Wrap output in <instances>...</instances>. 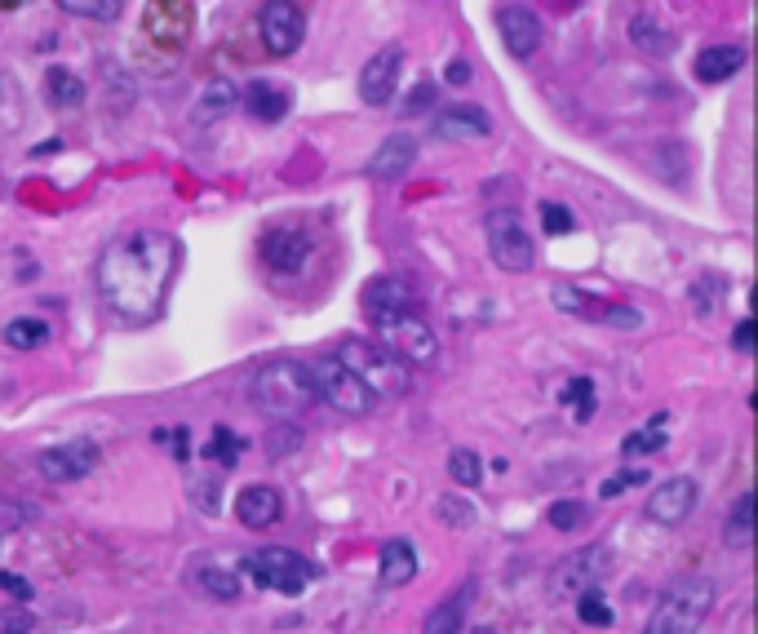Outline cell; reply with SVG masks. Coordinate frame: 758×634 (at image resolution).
<instances>
[{
	"label": "cell",
	"mask_w": 758,
	"mask_h": 634,
	"mask_svg": "<svg viewBox=\"0 0 758 634\" xmlns=\"http://www.w3.org/2000/svg\"><path fill=\"white\" fill-rule=\"evenodd\" d=\"M178 271V240L169 231H133L102 249L94 284L111 320L147 324L160 315Z\"/></svg>",
	"instance_id": "cell-1"
},
{
	"label": "cell",
	"mask_w": 758,
	"mask_h": 634,
	"mask_svg": "<svg viewBox=\"0 0 758 634\" xmlns=\"http://www.w3.org/2000/svg\"><path fill=\"white\" fill-rule=\"evenodd\" d=\"M249 400H253V408H262L266 417H275V422H293V417H302L306 408L315 404L311 368L297 360H275V364L258 368L249 382Z\"/></svg>",
	"instance_id": "cell-2"
},
{
	"label": "cell",
	"mask_w": 758,
	"mask_h": 634,
	"mask_svg": "<svg viewBox=\"0 0 758 634\" xmlns=\"http://www.w3.org/2000/svg\"><path fill=\"white\" fill-rule=\"evenodd\" d=\"M714 595H719V586H714L710 577L674 581V586L657 599V608H652L643 634H696L701 630V621L710 617Z\"/></svg>",
	"instance_id": "cell-3"
},
{
	"label": "cell",
	"mask_w": 758,
	"mask_h": 634,
	"mask_svg": "<svg viewBox=\"0 0 758 634\" xmlns=\"http://www.w3.org/2000/svg\"><path fill=\"white\" fill-rule=\"evenodd\" d=\"M337 364H342L346 373L360 377L373 400H377V395H404V391H408V373H404V364H399L391 351H382L377 342H360V337H346V342L337 346Z\"/></svg>",
	"instance_id": "cell-4"
},
{
	"label": "cell",
	"mask_w": 758,
	"mask_h": 634,
	"mask_svg": "<svg viewBox=\"0 0 758 634\" xmlns=\"http://www.w3.org/2000/svg\"><path fill=\"white\" fill-rule=\"evenodd\" d=\"M244 572H249L262 590H275V595H302L315 581V564L289 546H262V550H253V555H244Z\"/></svg>",
	"instance_id": "cell-5"
},
{
	"label": "cell",
	"mask_w": 758,
	"mask_h": 634,
	"mask_svg": "<svg viewBox=\"0 0 758 634\" xmlns=\"http://www.w3.org/2000/svg\"><path fill=\"white\" fill-rule=\"evenodd\" d=\"M608 572H612V550L603 546V541H594V546L572 550L568 559H559V564L550 568L546 586L555 599H577V595H590Z\"/></svg>",
	"instance_id": "cell-6"
},
{
	"label": "cell",
	"mask_w": 758,
	"mask_h": 634,
	"mask_svg": "<svg viewBox=\"0 0 758 634\" xmlns=\"http://www.w3.org/2000/svg\"><path fill=\"white\" fill-rule=\"evenodd\" d=\"M311 368V382H315V400H324L333 408V413H342V417H364L368 408H373L377 400L368 395V386L360 382L355 373H346L337 360H315V364H306Z\"/></svg>",
	"instance_id": "cell-7"
},
{
	"label": "cell",
	"mask_w": 758,
	"mask_h": 634,
	"mask_svg": "<svg viewBox=\"0 0 758 634\" xmlns=\"http://www.w3.org/2000/svg\"><path fill=\"white\" fill-rule=\"evenodd\" d=\"M555 306L572 320H590V324H608V329H643V311L626 302H603L594 293L577 289V284H555Z\"/></svg>",
	"instance_id": "cell-8"
},
{
	"label": "cell",
	"mask_w": 758,
	"mask_h": 634,
	"mask_svg": "<svg viewBox=\"0 0 758 634\" xmlns=\"http://www.w3.org/2000/svg\"><path fill=\"white\" fill-rule=\"evenodd\" d=\"M488 253H493V262L501 271H510V275L528 271L532 262H537V244H532V235L524 231V222H519L515 213H506V209L488 213Z\"/></svg>",
	"instance_id": "cell-9"
},
{
	"label": "cell",
	"mask_w": 758,
	"mask_h": 634,
	"mask_svg": "<svg viewBox=\"0 0 758 634\" xmlns=\"http://www.w3.org/2000/svg\"><path fill=\"white\" fill-rule=\"evenodd\" d=\"M377 337H382V351H391L399 364H430L439 351L435 333L422 315H395V320H377Z\"/></svg>",
	"instance_id": "cell-10"
},
{
	"label": "cell",
	"mask_w": 758,
	"mask_h": 634,
	"mask_svg": "<svg viewBox=\"0 0 758 634\" xmlns=\"http://www.w3.org/2000/svg\"><path fill=\"white\" fill-rule=\"evenodd\" d=\"M696 501H701V488H696L692 475H670L665 484H657L648 493V506H643V515L652 519V524L661 528H674L683 524V519L696 510Z\"/></svg>",
	"instance_id": "cell-11"
},
{
	"label": "cell",
	"mask_w": 758,
	"mask_h": 634,
	"mask_svg": "<svg viewBox=\"0 0 758 634\" xmlns=\"http://www.w3.org/2000/svg\"><path fill=\"white\" fill-rule=\"evenodd\" d=\"M258 32H262V45L271 49L275 58H289V54H297V45H302V36H306V18L297 5L271 0L258 14Z\"/></svg>",
	"instance_id": "cell-12"
},
{
	"label": "cell",
	"mask_w": 758,
	"mask_h": 634,
	"mask_svg": "<svg viewBox=\"0 0 758 634\" xmlns=\"http://www.w3.org/2000/svg\"><path fill=\"white\" fill-rule=\"evenodd\" d=\"M98 444L94 439H71V444H58V448H45V453L36 457L40 475L49 479V484H71V479H85L89 470L98 466Z\"/></svg>",
	"instance_id": "cell-13"
},
{
	"label": "cell",
	"mask_w": 758,
	"mask_h": 634,
	"mask_svg": "<svg viewBox=\"0 0 758 634\" xmlns=\"http://www.w3.org/2000/svg\"><path fill=\"white\" fill-rule=\"evenodd\" d=\"M368 320H395V315H413L417 311V289L408 280H399V275H377V280L364 284L360 293Z\"/></svg>",
	"instance_id": "cell-14"
},
{
	"label": "cell",
	"mask_w": 758,
	"mask_h": 634,
	"mask_svg": "<svg viewBox=\"0 0 758 634\" xmlns=\"http://www.w3.org/2000/svg\"><path fill=\"white\" fill-rule=\"evenodd\" d=\"M399 67H404V49H399V45L377 49V54L364 63V71H360V98L368 102V107H386V102L395 98Z\"/></svg>",
	"instance_id": "cell-15"
},
{
	"label": "cell",
	"mask_w": 758,
	"mask_h": 634,
	"mask_svg": "<svg viewBox=\"0 0 758 634\" xmlns=\"http://www.w3.org/2000/svg\"><path fill=\"white\" fill-rule=\"evenodd\" d=\"M497 27H501V40H506L510 58H532L541 45V18L532 14L528 5H501L497 9Z\"/></svg>",
	"instance_id": "cell-16"
},
{
	"label": "cell",
	"mask_w": 758,
	"mask_h": 634,
	"mask_svg": "<svg viewBox=\"0 0 758 634\" xmlns=\"http://www.w3.org/2000/svg\"><path fill=\"white\" fill-rule=\"evenodd\" d=\"M306 258H311V240H306L302 231H293V227H271V231L262 235V262H266L271 271L293 275V271L306 267Z\"/></svg>",
	"instance_id": "cell-17"
},
{
	"label": "cell",
	"mask_w": 758,
	"mask_h": 634,
	"mask_svg": "<svg viewBox=\"0 0 758 634\" xmlns=\"http://www.w3.org/2000/svg\"><path fill=\"white\" fill-rule=\"evenodd\" d=\"M280 515H284V497L271 484H244L240 497H235V519L244 528H271L280 524Z\"/></svg>",
	"instance_id": "cell-18"
},
{
	"label": "cell",
	"mask_w": 758,
	"mask_h": 634,
	"mask_svg": "<svg viewBox=\"0 0 758 634\" xmlns=\"http://www.w3.org/2000/svg\"><path fill=\"white\" fill-rule=\"evenodd\" d=\"M413 160H417V138L413 134H391L382 147L373 151L368 173H373L377 182H399L408 169H413Z\"/></svg>",
	"instance_id": "cell-19"
},
{
	"label": "cell",
	"mask_w": 758,
	"mask_h": 634,
	"mask_svg": "<svg viewBox=\"0 0 758 634\" xmlns=\"http://www.w3.org/2000/svg\"><path fill=\"white\" fill-rule=\"evenodd\" d=\"M435 134L448 142H475V138L493 134V120L479 107H444V111H435Z\"/></svg>",
	"instance_id": "cell-20"
},
{
	"label": "cell",
	"mask_w": 758,
	"mask_h": 634,
	"mask_svg": "<svg viewBox=\"0 0 758 634\" xmlns=\"http://www.w3.org/2000/svg\"><path fill=\"white\" fill-rule=\"evenodd\" d=\"M741 67H745V49L727 40V45H705L701 54H696L692 76L701 80V85H723V80H732Z\"/></svg>",
	"instance_id": "cell-21"
},
{
	"label": "cell",
	"mask_w": 758,
	"mask_h": 634,
	"mask_svg": "<svg viewBox=\"0 0 758 634\" xmlns=\"http://www.w3.org/2000/svg\"><path fill=\"white\" fill-rule=\"evenodd\" d=\"M240 102L253 120H262V125H275V120L289 116V89L275 85V80H253Z\"/></svg>",
	"instance_id": "cell-22"
},
{
	"label": "cell",
	"mask_w": 758,
	"mask_h": 634,
	"mask_svg": "<svg viewBox=\"0 0 758 634\" xmlns=\"http://www.w3.org/2000/svg\"><path fill=\"white\" fill-rule=\"evenodd\" d=\"M377 564H382V586H386V590L408 586V581L417 577V550H413V541L391 537V541L382 546V555H377Z\"/></svg>",
	"instance_id": "cell-23"
},
{
	"label": "cell",
	"mask_w": 758,
	"mask_h": 634,
	"mask_svg": "<svg viewBox=\"0 0 758 634\" xmlns=\"http://www.w3.org/2000/svg\"><path fill=\"white\" fill-rule=\"evenodd\" d=\"M630 40H634V49H643V54H652V58H670L674 45H679V36H674L665 23H657L652 14L630 18Z\"/></svg>",
	"instance_id": "cell-24"
},
{
	"label": "cell",
	"mask_w": 758,
	"mask_h": 634,
	"mask_svg": "<svg viewBox=\"0 0 758 634\" xmlns=\"http://www.w3.org/2000/svg\"><path fill=\"white\" fill-rule=\"evenodd\" d=\"M45 102L49 107H58V111L80 107V102H85V80L71 76L67 67H49L45 71Z\"/></svg>",
	"instance_id": "cell-25"
},
{
	"label": "cell",
	"mask_w": 758,
	"mask_h": 634,
	"mask_svg": "<svg viewBox=\"0 0 758 634\" xmlns=\"http://www.w3.org/2000/svg\"><path fill=\"white\" fill-rule=\"evenodd\" d=\"M750 541H754V497L741 493L732 506V519L723 524V546L727 550H750Z\"/></svg>",
	"instance_id": "cell-26"
},
{
	"label": "cell",
	"mask_w": 758,
	"mask_h": 634,
	"mask_svg": "<svg viewBox=\"0 0 758 634\" xmlns=\"http://www.w3.org/2000/svg\"><path fill=\"white\" fill-rule=\"evenodd\" d=\"M462 603H466V590H457L453 599H444L439 608H430L422 634H457L462 630Z\"/></svg>",
	"instance_id": "cell-27"
},
{
	"label": "cell",
	"mask_w": 758,
	"mask_h": 634,
	"mask_svg": "<svg viewBox=\"0 0 758 634\" xmlns=\"http://www.w3.org/2000/svg\"><path fill=\"white\" fill-rule=\"evenodd\" d=\"M435 515H439V524H448V528H470V524H479V510H475V501H466V497H457V493H444L435 501Z\"/></svg>",
	"instance_id": "cell-28"
},
{
	"label": "cell",
	"mask_w": 758,
	"mask_h": 634,
	"mask_svg": "<svg viewBox=\"0 0 758 634\" xmlns=\"http://www.w3.org/2000/svg\"><path fill=\"white\" fill-rule=\"evenodd\" d=\"M49 342V324L45 320H14L5 324V346L14 351H36V346Z\"/></svg>",
	"instance_id": "cell-29"
},
{
	"label": "cell",
	"mask_w": 758,
	"mask_h": 634,
	"mask_svg": "<svg viewBox=\"0 0 758 634\" xmlns=\"http://www.w3.org/2000/svg\"><path fill=\"white\" fill-rule=\"evenodd\" d=\"M235 102H240V94H235L227 80H213V85H204V98H200V107H196V120L222 116V111H231Z\"/></svg>",
	"instance_id": "cell-30"
},
{
	"label": "cell",
	"mask_w": 758,
	"mask_h": 634,
	"mask_svg": "<svg viewBox=\"0 0 758 634\" xmlns=\"http://www.w3.org/2000/svg\"><path fill=\"white\" fill-rule=\"evenodd\" d=\"M266 457H275V462H284L289 453H297L302 448V431H297V422H275L271 431H266Z\"/></svg>",
	"instance_id": "cell-31"
},
{
	"label": "cell",
	"mask_w": 758,
	"mask_h": 634,
	"mask_svg": "<svg viewBox=\"0 0 758 634\" xmlns=\"http://www.w3.org/2000/svg\"><path fill=\"white\" fill-rule=\"evenodd\" d=\"M448 475H453L462 488H479L484 462H479V453H470V448H453V453H448Z\"/></svg>",
	"instance_id": "cell-32"
},
{
	"label": "cell",
	"mask_w": 758,
	"mask_h": 634,
	"mask_svg": "<svg viewBox=\"0 0 758 634\" xmlns=\"http://www.w3.org/2000/svg\"><path fill=\"white\" fill-rule=\"evenodd\" d=\"M63 9L71 18H94V23H116V18L125 14L120 0H67Z\"/></svg>",
	"instance_id": "cell-33"
},
{
	"label": "cell",
	"mask_w": 758,
	"mask_h": 634,
	"mask_svg": "<svg viewBox=\"0 0 758 634\" xmlns=\"http://www.w3.org/2000/svg\"><path fill=\"white\" fill-rule=\"evenodd\" d=\"M240 453H244V439L235 435V431H227V426H213V439H209V457L218 466H235L240 462Z\"/></svg>",
	"instance_id": "cell-34"
},
{
	"label": "cell",
	"mask_w": 758,
	"mask_h": 634,
	"mask_svg": "<svg viewBox=\"0 0 758 634\" xmlns=\"http://www.w3.org/2000/svg\"><path fill=\"white\" fill-rule=\"evenodd\" d=\"M218 484H222L218 475H196V479H191V488H187L191 506L204 510V515H218V510H222V493H218Z\"/></svg>",
	"instance_id": "cell-35"
},
{
	"label": "cell",
	"mask_w": 758,
	"mask_h": 634,
	"mask_svg": "<svg viewBox=\"0 0 758 634\" xmlns=\"http://www.w3.org/2000/svg\"><path fill=\"white\" fill-rule=\"evenodd\" d=\"M563 400L572 404L577 422H590V413H594V382H590V377H568V386H563Z\"/></svg>",
	"instance_id": "cell-36"
},
{
	"label": "cell",
	"mask_w": 758,
	"mask_h": 634,
	"mask_svg": "<svg viewBox=\"0 0 758 634\" xmlns=\"http://www.w3.org/2000/svg\"><path fill=\"white\" fill-rule=\"evenodd\" d=\"M196 586L209 590L213 599H235V595H240V581H235V572H222V568H200L196 572Z\"/></svg>",
	"instance_id": "cell-37"
},
{
	"label": "cell",
	"mask_w": 758,
	"mask_h": 634,
	"mask_svg": "<svg viewBox=\"0 0 758 634\" xmlns=\"http://www.w3.org/2000/svg\"><path fill=\"white\" fill-rule=\"evenodd\" d=\"M590 519V510L581 506V501H555V506L546 510V524L559 528V533H572V528H581Z\"/></svg>",
	"instance_id": "cell-38"
},
{
	"label": "cell",
	"mask_w": 758,
	"mask_h": 634,
	"mask_svg": "<svg viewBox=\"0 0 758 634\" xmlns=\"http://www.w3.org/2000/svg\"><path fill=\"white\" fill-rule=\"evenodd\" d=\"M665 448V431H652V426H643V431H630L621 439V453L630 457H643V453H661Z\"/></svg>",
	"instance_id": "cell-39"
},
{
	"label": "cell",
	"mask_w": 758,
	"mask_h": 634,
	"mask_svg": "<svg viewBox=\"0 0 758 634\" xmlns=\"http://www.w3.org/2000/svg\"><path fill=\"white\" fill-rule=\"evenodd\" d=\"M541 227H546V235H568L572 227H577V218H572L568 204L546 200V204H541Z\"/></svg>",
	"instance_id": "cell-40"
},
{
	"label": "cell",
	"mask_w": 758,
	"mask_h": 634,
	"mask_svg": "<svg viewBox=\"0 0 758 634\" xmlns=\"http://www.w3.org/2000/svg\"><path fill=\"white\" fill-rule=\"evenodd\" d=\"M630 484H652V475H648V470H621V475H608V479L599 484V497H603V501H612V497L626 493Z\"/></svg>",
	"instance_id": "cell-41"
},
{
	"label": "cell",
	"mask_w": 758,
	"mask_h": 634,
	"mask_svg": "<svg viewBox=\"0 0 758 634\" xmlns=\"http://www.w3.org/2000/svg\"><path fill=\"white\" fill-rule=\"evenodd\" d=\"M577 617L586 621V626H612V608L594 595V590L590 595H577Z\"/></svg>",
	"instance_id": "cell-42"
},
{
	"label": "cell",
	"mask_w": 758,
	"mask_h": 634,
	"mask_svg": "<svg viewBox=\"0 0 758 634\" xmlns=\"http://www.w3.org/2000/svg\"><path fill=\"white\" fill-rule=\"evenodd\" d=\"M714 289H727V280L719 284L714 275H701V280H696L692 289H688V298H692V306H696V315H710V311H714Z\"/></svg>",
	"instance_id": "cell-43"
},
{
	"label": "cell",
	"mask_w": 758,
	"mask_h": 634,
	"mask_svg": "<svg viewBox=\"0 0 758 634\" xmlns=\"http://www.w3.org/2000/svg\"><path fill=\"white\" fill-rule=\"evenodd\" d=\"M0 634H32V617H27L23 608H5L0 612Z\"/></svg>",
	"instance_id": "cell-44"
},
{
	"label": "cell",
	"mask_w": 758,
	"mask_h": 634,
	"mask_svg": "<svg viewBox=\"0 0 758 634\" xmlns=\"http://www.w3.org/2000/svg\"><path fill=\"white\" fill-rule=\"evenodd\" d=\"M430 102H435V85H430V80H422V85H417L413 94H408V102H404V116H417V111H426Z\"/></svg>",
	"instance_id": "cell-45"
},
{
	"label": "cell",
	"mask_w": 758,
	"mask_h": 634,
	"mask_svg": "<svg viewBox=\"0 0 758 634\" xmlns=\"http://www.w3.org/2000/svg\"><path fill=\"white\" fill-rule=\"evenodd\" d=\"M0 590H9V595H14L18 603L32 599V581H27V577H14V572H0Z\"/></svg>",
	"instance_id": "cell-46"
},
{
	"label": "cell",
	"mask_w": 758,
	"mask_h": 634,
	"mask_svg": "<svg viewBox=\"0 0 758 634\" xmlns=\"http://www.w3.org/2000/svg\"><path fill=\"white\" fill-rule=\"evenodd\" d=\"M444 80H448V85H457V89L470 85V63H466V58H453V67L444 71Z\"/></svg>",
	"instance_id": "cell-47"
},
{
	"label": "cell",
	"mask_w": 758,
	"mask_h": 634,
	"mask_svg": "<svg viewBox=\"0 0 758 634\" xmlns=\"http://www.w3.org/2000/svg\"><path fill=\"white\" fill-rule=\"evenodd\" d=\"M750 342H754V324L741 320V324H736V333H732V346H736L741 355H750Z\"/></svg>",
	"instance_id": "cell-48"
},
{
	"label": "cell",
	"mask_w": 758,
	"mask_h": 634,
	"mask_svg": "<svg viewBox=\"0 0 758 634\" xmlns=\"http://www.w3.org/2000/svg\"><path fill=\"white\" fill-rule=\"evenodd\" d=\"M475 634H497V630H488V626H479V630H475Z\"/></svg>",
	"instance_id": "cell-49"
}]
</instances>
